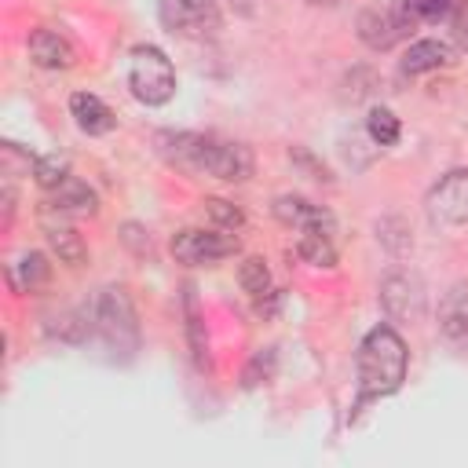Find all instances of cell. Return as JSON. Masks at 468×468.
Masks as SVG:
<instances>
[{"instance_id": "obj_1", "label": "cell", "mask_w": 468, "mask_h": 468, "mask_svg": "<svg viewBox=\"0 0 468 468\" xmlns=\"http://www.w3.org/2000/svg\"><path fill=\"white\" fill-rule=\"evenodd\" d=\"M406 366H410V351H406L402 336L391 325L369 329L362 347H358V391H362V399H380V395L399 391V384L406 380Z\"/></svg>"}, {"instance_id": "obj_2", "label": "cell", "mask_w": 468, "mask_h": 468, "mask_svg": "<svg viewBox=\"0 0 468 468\" xmlns=\"http://www.w3.org/2000/svg\"><path fill=\"white\" fill-rule=\"evenodd\" d=\"M128 88L139 102L146 106H165L176 95V69L168 62V55L154 44H143L132 51L128 62Z\"/></svg>"}, {"instance_id": "obj_3", "label": "cell", "mask_w": 468, "mask_h": 468, "mask_svg": "<svg viewBox=\"0 0 468 468\" xmlns=\"http://www.w3.org/2000/svg\"><path fill=\"white\" fill-rule=\"evenodd\" d=\"M91 322H95L99 336H102L110 347H117V351H132V347L139 344L135 307H132V296H128L121 285H106V289L95 296Z\"/></svg>"}, {"instance_id": "obj_4", "label": "cell", "mask_w": 468, "mask_h": 468, "mask_svg": "<svg viewBox=\"0 0 468 468\" xmlns=\"http://www.w3.org/2000/svg\"><path fill=\"white\" fill-rule=\"evenodd\" d=\"M161 26L176 37H190V40H205L219 33V7L216 0H161L157 7Z\"/></svg>"}, {"instance_id": "obj_5", "label": "cell", "mask_w": 468, "mask_h": 468, "mask_svg": "<svg viewBox=\"0 0 468 468\" xmlns=\"http://www.w3.org/2000/svg\"><path fill=\"white\" fill-rule=\"evenodd\" d=\"M230 252H238V238L230 230L186 227V230H179L172 238V256L179 263H186V267H208V263H216V260H223Z\"/></svg>"}, {"instance_id": "obj_6", "label": "cell", "mask_w": 468, "mask_h": 468, "mask_svg": "<svg viewBox=\"0 0 468 468\" xmlns=\"http://www.w3.org/2000/svg\"><path fill=\"white\" fill-rule=\"evenodd\" d=\"M428 216L439 227H464L468 223V168L446 172L428 190Z\"/></svg>"}, {"instance_id": "obj_7", "label": "cell", "mask_w": 468, "mask_h": 468, "mask_svg": "<svg viewBox=\"0 0 468 468\" xmlns=\"http://www.w3.org/2000/svg\"><path fill=\"white\" fill-rule=\"evenodd\" d=\"M197 172L216 176V179H223V183H245V179L252 176V154H249L245 143H227V139L205 135Z\"/></svg>"}, {"instance_id": "obj_8", "label": "cell", "mask_w": 468, "mask_h": 468, "mask_svg": "<svg viewBox=\"0 0 468 468\" xmlns=\"http://www.w3.org/2000/svg\"><path fill=\"white\" fill-rule=\"evenodd\" d=\"M380 307L388 311V318L395 322H417L424 311V285L417 274L395 271L380 282Z\"/></svg>"}, {"instance_id": "obj_9", "label": "cell", "mask_w": 468, "mask_h": 468, "mask_svg": "<svg viewBox=\"0 0 468 468\" xmlns=\"http://www.w3.org/2000/svg\"><path fill=\"white\" fill-rule=\"evenodd\" d=\"M439 333L450 347L468 351V285L464 282L446 289V296L439 303Z\"/></svg>"}, {"instance_id": "obj_10", "label": "cell", "mask_w": 468, "mask_h": 468, "mask_svg": "<svg viewBox=\"0 0 468 468\" xmlns=\"http://www.w3.org/2000/svg\"><path fill=\"white\" fill-rule=\"evenodd\" d=\"M274 216L285 227H296V230H318V234H333L336 230L333 216L322 205H311L307 197H296V194H282L274 201Z\"/></svg>"}, {"instance_id": "obj_11", "label": "cell", "mask_w": 468, "mask_h": 468, "mask_svg": "<svg viewBox=\"0 0 468 468\" xmlns=\"http://www.w3.org/2000/svg\"><path fill=\"white\" fill-rule=\"evenodd\" d=\"M66 219H69V216L48 208V212H44V234H48V245H51V252L58 256V263L80 267V263L88 260V245H84V238H80Z\"/></svg>"}, {"instance_id": "obj_12", "label": "cell", "mask_w": 468, "mask_h": 468, "mask_svg": "<svg viewBox=\"0 0 468 468\" xmlns=\"http://www.w3.org/2000/svg\"><path fill=\"white\" fill-rule=\"evenodd\" d=\"M402 33H406V26L399 22L395 7H366L358 15V40L373 51H388Z\"/></svg>"}, {"instance_id": "obj_13", "label": "cell", "mask_w": 468, "mask_h": 468, "mask_svg": "<svg viewBox=\"0 0 468 468\" xmlns=\"http://www.w3.org/2000/svg\"><path fill=\"white\" fill-rule=\"evenodd\" d=\"M29 62L40 69H69L77 62L73 44L55 29H33L29 33Z\"/></svg>"}, {"instance_id": "obj_14", "label": "cell", "mask_w": 468, "mask_h": 468, "mask_svg": "<svg viewBox=\"0 0 468 468\" xmlns=\"http://www.w3.org/2000/svg\"><path fill=\"white\" fill-rule=\"evenodd\" d=\"M69 113H73L77 128L88 132V135H106V132H113V124H117L113 110H110L99 95H91V91L69 95Z\"/></svg>"}, {"instance_id": "obj_15", "label": "cell", "mask_w": 468, "mask_h": 468, "mask_svg": "<svg viewBox=\"0 0 468 468\" xmlns=\"http://www.w3.org/2000/svg\"><path fill=\"white\" fill-rule=\"evenodd\" d=\"M48 208H55V212H62V216H69V219H80V216H91L95 208H99V197H95V190L88 186V183H80V179H62L55 190H51V201H48Z\"/></svg>"}, {"instance_id": "obj_16", "label": "cell", "mask_w": 468, "mask_h": 468, "mask_svg": "<svg viewBox=\"0 0 468 468\" xmlns=\"http://www.w3.org/2000/svg\"><path fill=\"white\" fill-rule=\"evenodd\" d=\"M7 278H11V289L15 292H37L48 285L51 278V263L44 252H22L11 267H7Z\"/></svg>"}, {"instance_id": "obj_17", "label": "cell", "mask_w": 468, "mask_h": 468, "mask_svg": "<svg viewBox=\"0 0 468 468\" xmlns=\"http://www.w3.org/2000/svg\"><path fill=\"white\" fill-rule=\"evenodd\" d=\"M446 62H450V48L442 40H417V44H410V51L402 58V73L420 77V73H431Z\"/></svg>"}, {"instance_id": "obj_18", "label": "cell", "mask_w": 468, "mask_h": 468, "mask_svg": "<svg viewBox=\"0 0 468 468\" xmlns=\"http://www.w3.org/2000/svg\"><path fill=\"white\" fill-rule=\"evenodd\" d=\"M296 256L311 267H333L336 263V249H333V234H318V230H300L296 241Z\"/></svg>"}, {"instance_id": "obj_19", "label": "cell", "mask_w": 468, "mask_h": 468, "mask_svg": "<svg viewBox=\"0 0 468 468\" xmlns=\"http://www.w3.org/2000/svg\"><path fill=\"white\" fill-rule=\"evenodd\" d=\"M450 7V0H395V15L406 26V33H413V26L424 18H442Z\"/></svg>"}, {"instance_id": "obj_20", "label": "cell", "mask_w": 468, "mask_h": 468, "mask_svg": "<svg viewBox=\"0 0 468 468\" xmlns=\"http://www.w3.org/2000/svg\"><path fill=\"white\" fill-rule=\"evenodd\" d=\"M201 208H205V216H208V223H212L216 230H230V234H234V230L245 227V212H241L238 205L223 201V197H205Z\"/></svg>"}, {"instance_id": "obj_21", "label": "cell", "mask_w": 468, "mask_h": 468, "mask_svg": "<svg viewBox=\"0 0 468 468\" xmlns=\"http://www.w3.org/2000/svg\"><path fill=\"white\" fill-rule=\"evenodd\" d=\"M366 132L377 146H391V143H399V117L388 106H373L366 117Z\"/></svg>"}, {"instance_id": "obj_22", "label": "cell", "mask_w": 468, "mask_h": 468, "mask_svg": "<svg viewBox=\"0 0 468 468\" xmlns=\"http://www.w3.org/2000/svg\"><path fill=\"white\" fill-rule=\"evenodd\" d=\"M33 179L44 186V190H55L62 179H69V161L58 157V154H44L33 161Z\"/></svg>"}, {"instance_id": "obj_23", "label": "cell", "mask_w": 468, "mask_h": 468, "mask_svg": "<svg viewBox=\"0 0 468 468\" xmlns=\"http://www.w3.org/2000/svg\"><path fill=\"white\" fill-rule=\"evenodd\" d=\"M238 282H241L245 292L263 296V292L271 289V271H267V263H263L260 256H249V260L241 263V271H238Z\"/></svg>"}, {"instance_id": "obj_24", "label": "cell", "mask_w": 468, "mask_h": 468, "mask_svg": "<svg viewBox=\"0 0 468 468\" xmlns=\"http://www.w3.org/2000/svg\"><path fill=\"white\" fill-rule=\"evenodd\" d=\"M450 29L461 51H468V0H453L450 7Z\"/></svg>"}, {"instance_id": "obj_25", "label": "cell", "mask_w": 468, "mask_h": 468, "mask_svg": "<svg viewBox=\"0 0 468 468\" xmlns=\"http://www.w3.org/2000/svg\"><path fill=\"white\" fill-rule=\"evenodd\" d=\"M11 216H15V190L11 183H4V227H11Z\"/></svg>"}, {"instance_id": "obj_26", "label": "cell", "mask_w": 468, "mask_h": 468, "mask_svg": "<svg viewBox=\"0 0 468 468\" xmlns=\"http://www.w3.org/2000/svg\"><path fill=\"white\" fill-rule=\"evenodd\" d=\"M311 4H325V7H336V4H344V0H311Z\"/></svg>"}]
</instances>
